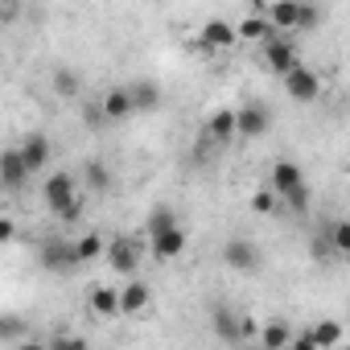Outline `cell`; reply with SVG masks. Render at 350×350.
Masks as SVG:
<instances>
[{
	"label": "cell",
	"instance_id": "14",
	"mask_svg": "<svg viewBox=\"0 0 350 350\" xmlns=\"http://www.w3.org/2000/svg\"><path fill=\"white\" fill-rule=\"evenodd\" d=\"M268 128H272L268 107H260V103H243V107H239V136L256 140V136H264Z\"/></svg>",
	"mask_w": 350,
	"mask_h": 350
},
{
	"label": "cell",
	"instance_id": "1",
	"mask_svg": "<svg viewBox=\"0 0 350 350\" xmlns=\"http://www.w3.org/2000/svg\"><path fill=\"white\" fill-rule=\"evenodd\" d=\"M42 198H46V206H50L58 219H66V223H75L79 211H83V202H79V178H75V173H66V169H58V173H50V178H46Z\"/></svg>",
	"mask_w": 350,
	"mask_h": 350
},
{
	"label": "cell",
	"instance_id": "18",
	"mask_svg": "<svg viewBox=\"0 0 350 350\" xmlns=\"http://www.w3.org/2000/svg\"><path fill=\"white\" fill-rule=\"evenodd\" d=\"M91 309L99 317H120V288H111V284L91 288Z\"/></svg>",
	"mask_w": 350,
	"mask_h": 350
},
{
	"label": "cell",
	"instance_id": "8",
	"mask_svg": "<svg viewBox=\"0 0 350 350\" xmlns=\"http://www.w3.org/2000/svg\"><path fill=\"white\" fill-rule=\"evenodd\" d=\"M186 243H190V239H186V231H182L178 223L148 235V252H152V260H161V264H165V260H178V256L186 252Z\"/></svg>",
	"mask_w": 350,
	"mask_h": 350
},
{
	"label": "cell",
	"instance_id": "24",
	"mask_svg": "<svg viewBox=\"0 0 350 350\" xmlns=\"http://www.w3.org/2000/svg\"><path fill=\"white\" fill-rule=\"evenodd\" d=\"M329 252H338V256H350V219H338L329 231Z\"/></svg>",
	"mask_w": 350,
	"mask_h": 350
},
{
	"label": "cell",
	"instance_id": "9",
	"mask_svg": "<svg viewBox=\"0 0 350 350\" xmlns=\"http://www.w3.org/2000/svg\"><path fill=\"white\" fill-rule=\"evenodd\" d=\"M148 305H152L148 284H144V280H136V276H128V284L120 288V317H140Z\"/></svg>",
	"mask_w": 350,
	"mask_h": 350
},
{
	"label": "cell",
	"instance_id": "6",
	"mask_svg": "<svg viewBox=\"0 0 350 350\" xmlns=\"http://www.w3.org/2000/svg\"><path fill=\"white\" fill-rule=\"evenodd\" d=\"M107 264L116 268V276H136V268H140V247H136V239H128V235H120V239H107Z\"/></svg>",
	"mask_w": 350,
	"mask_h": 350
},
{
	"label": "cell",
	"instance_id": "13",
	"mask_svg": "<svg viewBox=\"0 0 350 350\" xmlns=\"http://www.w3.org/2000/svg\"><path fill=\"white\" fill-rule=\"evenodd\" d=\"M0 173H5V186L17 194L29 178H33V169L25 165V157H21V148H9L5 157H0Z\"/></svg>",
	"mask_w": 350,
	"mask_h": 350
},
{
	"label": "cell",
	"instance_id": "27",
	"mask_svg": "<svg viewBox=\"0 0 350 350\" xmlns=\"http://www.w3.org/2000/svg\"><path fill=\"white\" fill-rule=\"evenodd\" d=\"M99 124H107V116H103V103L95 99V103H87V107H83V128H91V132H95Z\"/></svg>",
	"mask_w": 350,
	"mask_h": 350
},
{
	"label": "cell",
	"instance_id": "28",
	"mask_svg": "<svg viewBox=\"0 0 350 350\" xmlns=\"http://www.w3.org/2000/svg\"><path fill=\"white\" fill-rule=\"evenodd\" d=\"M321 25V9L313 0H301V29H317Z\"/></svg>",
	"mask_w": 350,
	"mask_h": 350
},
{
	"label": "cell",
	"instance_id": "3",
	"mask_svg": "<svg viewBox=\"0 0 350 350\" xmlns=\"http://www.w3.org/2000/svg\"><path fill=\"white\" fill-rule=\"evenodd\" d=\"M239 42V25H231L227 17H206L198 29V50L202 54H223Z\"/></svg>",
	"mask_w": 350,
	"mask_h": 350
},
{
	"label": "cell",
	"instance_id": "22",
	"mask_svg": "<svg viewBox=\"0 0 350 350\" xmlns=\"http://www.w3.org/2000/svg\"><path fill=\"white\" fill-rule=\"evenodd\" d=\"M83 182H87V190H107V186H111V169L91 157V161L83 165Z\"/></svg>",
	"mask_w": 350,
	"mask_h": 350
},
{
	"label": "cell",
	"instance_id": "10",
	"mask_svg": "<svg viewBox=\"0 0 350 350\" xmlns=\"http://www.w3.org/2000/svg\"><path fill=\"white\" fill-rule=\"evenodd\" d=\"M103 116H107V124H120V120H132L136 116V103H132V91H128V83L124 87H111V91H103Z\"/></svg>",
	"mask_w": 350,
	"mask_h": 350
},
{
	"label": "cell",
	"instance_id": "20",
	"mask_svg": "<svg viewBox=\"0 0 350 350\" xmlns=\"http://www.w3.org/2000/svg\"><path fill=\"white\" fill-rule=\"evenodd\" d=\"M260 342H264V350H284V346L297 342V334H293L284 321H268V325L260 329Z\"/></svg>",
	"mask_w": 350,
	"mask_h": 350
},
{
	"label": "cell",
	"instance_id": "4",
	"mask_svg": "<svg viewBox=\"0 0 350 350\" xmlns=\"http://www.w3.org/2000/svg\"><path fill=\"white\" fill-rule=\"evenodd\" d=\"M284 91H288V99H297V103H313V99L321 95V75H317L313 66L297 62V66L284 75Z\"/></svg>",
	"mask_w": 350,
	"mask_h": 350
},
{
	"label": "cell",
	"instance_id": "21",
	"mask_svg": "<svg viewBox=\"0 0 350 350\" xmlns=\"http://www.w3.org/2000/svg\"><path fill=\"white\" fill-rule=\"evenodd\" d=\"M272 29H276V25H272L268 17H243V21H239V38H243V42H268Z\"/></svg>",
	"mask_w": 350,
	"mask_h": 350
},
{
	"label": "cell",
	"instance_id": "23",
	"mask_svg": "<svg viewBox=\"0 0 350 350\" xmlns=\"http://www.w3.org/2000/svg\"><path fill=\"white\" fill-rule=\"evenodd\" d=\"M75 256H79V264H91V260L107 256V239H103V235H83V239L75 243Z\"/></svg>",
	"mask_w": 350,
	"mask_h": 350
},
{
	"label": "cell",
	"instance_id": "29",
	"mask_svg": "<svg viewBox=\"0 0 350 350\" xmlns=\"http://www.w3.org/2000/svg\"><path fill=\"white\" fill-rule=\"evenodd\" d=\"M173 223H178V219H173V211L157 206V211L148 215V235H152V231H165V227H173Z\"/></svg>",
	"mask_w": 350,
	"mask_h": 350
},
{
	"label": "cell",
	"instance_id": "5",
	"mask_svg": "<svg viewBox=\"0 0 350 350\" xmlns=\"http://www.w3.org/2000/svg\"><path fill=\"white\" fill-rule=\"evenodd\" d=\"M260 54H264V66H268V70H276L280 79L301 62L297 46H293V42H284V38H268V42H260Z\"/></svg>",
	"mask_w": 350,
	"mask_h": 350
},
{
	"label": "cell",
	"instance_id": "16",
	"mask_svg": "<svg viewBox=\"0 0 350 350\" xmlns=\"http://www.w3.org/2000/svg\"><path fill=\"white\" fill-rule=\"evenodd\" d=\"M342 342V325L338 321H317L309 334H301L293 346H338Z\"/></svg>",
	"mask_w": 350,
	"mask_h": 350
},
{
	"label": "cell",
	"instance_id": "30",
	"mask_svg": "<svg viewBox=\"0 0 350 350\" xmlns=\"http://www.w3.org/2000/svg\"><path fill=\"white\" fill-rule=\"evenodd\" d=\"M13 235H17V227L5 219V223H0V243H13Z\"/></svg>",
	"mask_w": 350,
	"mask_h": 350
},
{
	"label": "cell",
	"instance_id": "26",
	"mask_svg": "<svg viewBox=\"0 0 350 350\" xmlns=\"http://www.w3.org/2000/svg\"><path fill=\"white\" fill-rule=\"evenodd\" d=\"M54 91L66 95V99L79 95V75H75V70H54Z\"/></svg>",
	"mask_w": 350,
	"mask_h": 350
},
{
	"label": "cell",
	"instance_id": "15",
	"mask_svg": "<svg viewBox=\"0 0 350 350\" xmlns=\"http://www.w3.org/2000/svg\"><path fill=\"white\" fill-rule=\"evenodd\" d=\"M21 157H25V165H29L33 173H42L46 161H50V140H46L42 132H29V136L21 140Z\"/></svg>",
	"mask_w": 350,
	"mask_h": 350
},
{
	"label": "cell",
	"instance_id": "2",
	"mask_svg": "<svg viewBox=\"0 0 350 350\" xmlns=\"http://www.w3.org/2000/svg\"><path fill=\"white\" fill-rule=\"evenodd\" d=\"M268 186L293 206V211H309V186H305V169L297 165V161H276L272 165V178H268Z\"/></svg>",
	"mask_w": 350,
	"mask_h": 350
},
{
	"label": "cell",
	"instance_id": "25",
	"mask_svg": "<svg viewBox=\"0 0 350 350\" xmlns=\"http://www.w3.org/2000/svg\"><path fill=\"white\" fill-rule=\"evenodd\" d=\"M276 198H280V194H276V190H272V186H268V190H256V194H252V211H256V215H264V219H268V215H272V211H276Z\"/></svg>",
	"mask_w": 350,
	"mask_h": 350
},
{
	"label": "cell",
	"instance_id": "11",
	"mask_svg": "<svg viewBox=\"0 0 350 350\" xmlns=\"http://www.w3.org/2000/svg\"><path fill=\"white\" fill-rule=\"evenodd\" d=\"M128 91H132V103H136V116H152L161 103H165V91L152 83V79H132L128 83Z\"/></svg>",
	"mask_w": 350,
	"mask_h": 350
},
{
	"label": "cell",
	"instance_id": "12",
	"mask_svg": "<svg viewBox=\"0 0 350 350\" xmlns=\"http://www.w3.org/2000/svg\"><path fill=\"white\" fill-rule=\"evenodd\" d=\"M206 136H211L215 144H231V140L239 136V111H231V107H219V111L206 120Z\"/></svg>",
	"mask_w": 350,
	"mask_h": 350
},
{
	"label": "cell",
	"instance_id": "19",
	"mask_svg": "<svg viewBox=\"0 0 350 350\" xmlns=\"http://www.w3.org/2000/svg\"><path fill=\"white\" fill-rule=\"evenodd\" d=\"M42 264L46 268H70V264H79V256H75V243H46L42 247Z\"/></svg>",
	"mask_w": 350,
	"mask_h": 350
},
{
	"label": "cell",
	"instance_id": "7",
	"mask_svg": "<svg viewBox=\"0 0 350 350\" xmlns=\"http://www.w3.org/2000/svg\"><path fill=\"white\" fill-rule=\"evenodd\" d=\"M223 264L231 272H256L264 264V256H260V247L252 239H227L223 243Z\"/></svg>",
	"mask_w": 350,
	"mask_h": 350
},
{
	"label": "cell",
	"instance_id": "17",
	"mask_svg": "<svg viewBox=\"0 0 350 350\" xmlns=\"http://www.w3.org/2000/svg\"><path fill=\"white\" fill-rule=\"evenodd\" d=\"M268 21L276 29H301V0H276L268 9Z\"/></svg>",
	"mask_w": 350,
	"mask_h": 350
}]
</instances>
